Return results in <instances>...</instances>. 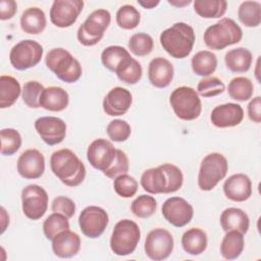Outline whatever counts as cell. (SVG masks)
<instances>
[{
    "mask_svg": "<svg viewBox=\"0 0 261 261\" xmlns=\"http://www.w3.org/2000/svg\"><path fill=\"white\" fill-rule=\"evenodd\" d=\"M50 167L54 175L67 187L80 186L86 176L85 164L67 148L53 152L50 157Z\"/></svg>",
    "mask_w": 261,
    "mask_h": 261,
    "instance_id": "obj_1",
    "label": "cell"
},
{
    "mask_svg": "<svg viewBox=\"0 0 261 261\" xmlns=\"http://www.w3.org/2000/svg\"><path fill=\"white\" fill-rule=\"evenodd\" d=\"M160 44L173 58L182 59L190 55L195 44L194 29L186 22H175L160 34Z\"/></svg>",
    "mask_w": 261,
    "mask_h": 261,
    "instance_id": "obj_2",
    "label": "cell"
},
{
    "mask_svg": "<svg viewBox=\"0 0 261 261\" xmlns=\"http://www.w3.org/2000/svg\"><path fill=\"white\" fill-rule=\"evenodd\" d=\"M242 38V29L233 19L228 17H222L216 23L208 27L203 36L205 45L212 50H222L239 43Z\"/></svg>",
    "mask_w": 261,
    "mask_h": 261,
    "instance_id": "obj_3",
    "label": "cell"
},
{
    "mask_svg": "<svg viewBox=\"0 0 261 261\" xmlns=\"http://www.w3.org/2000/svg\"><path fill=\"white\" fill-rule=\"evenodd\" d=\"M45 62L47 67L64 83H75L82 76L83 68L80 61L63 48L50 50L46 55Z\"/></svg>",
    "mask_w": 261,
    "mask_h": 261,
    "instance_id": "obj_4",
    "label": "cell"
},
{
    "mask_svg": "<svg viewBox=\"0 0 261 261\" xmlns=\"http://www.w3.org/2000/svg\"><path fill=\"white\" fill-rule=\"evenodd\" d=\"M141 239L139 225L130 219L119 220L110 238V249L117 256H127L136 250Z\"/></svg>",
    "mask_w": 261,
    "mask_h": 261,
    "instance_id": "obj_5",
    "label": "cell"
},
{
    "mask_svg": "<svg viewBox=\"0 0 261 261\" xmlns=\"http://www.w3.org/2000/svg\"><path fill=\"white\" fill-rule=\"evenodd\" d=\"M169 103L174 114L182 120H194L202 111V104L199 94L191 87L182 86L172 91Z\"/></svg>",
    "mask_w": 261,
    "mask_h": 261,
    "instance_id": "obj_6",
    "label": "cell"
},
{
    "mask_svg": "<svg viewBox=\"0 0 261 261\" xmlns=\"http://www.w3.org/2000/svg\"><path fill=\"white\" fill-rule=\"evenodd\" d=\"M227 170V159L221 153L214 152L206 155L201 161L198 173V186L200 190H213L225 177Z\"/></svg>",
    "mask_w": 261,
    "mask_h": 261,
    "instance_id": "obj_7",
    "label": "cell"
},
{
    "mask_svg": "<svg viewBox=\"0 0 261 261\" xmlns=\"http://www.w3.org/2000/svg\"><path fill=\"white\" fill-rule=\"evenodd\" d=\"M111 15L108 10L103 8L94 10L77 30L76 36L79 42L84 46L98 44L109 27Z\"/></svg>",
    "mask_w": 261,
    "mask_h": 261,
    "instance_id": "obj_8",
    "label": "cell"
},
{
    "mask_svg": "<svg viewBox=\"0 0 261 261\" xmlns=\"http://www.w3.org/2000/svg\"><path fill=\"white\" fill-rule=\"evenodd\" d=\"M44 49L34 40H22L15 44L9 53V60L13 68L25 70L36 66L42 59Z\"/></svg>",
    "mask_w": 261,
    "mask_h": 261,
    "instance_id": "obj_9",
    "label": "cell"
},
{
    "mask_svg": "<svg viewBox=\"0 0 261 261\" xmlns=\"http://www.w3.org/2000/svg\"><path fill=\"white\" fill-rule=\"evenodd\" d=\"M48 201L47 192L39 185H29L21 191L22 212L32 220H38L44 216L48 208Z\"/></svg>",
    "mask_w": 261,
    "mask_h": 261,
    "instance_id": "obj_10",
    "label": "cell"
},
{
    "mask_svg": "<svg viewBox=\"0 0 261 261\" xmlns=\"http://www.w3.org/2000/svg\"><path fill=\"white\" fill-rule=\"evenodd\" d=\"M174 241L172 234L165 228H155L146 237L144 250L146 255L155 261H161L170 256L173 251Z\"/></svg>",
    "mask_w": 261,
    "mask_h": 261,
    "instance_id": "obj_11",
    "label": "cell"
},
{
    "mask_svg": "<svg viewBox=\"0 0 261 261\" xmlns=\"http://www.w3.org/2000/svg\"><path fill=\"white\" fill-rule=\"evenodd\" d=\"M109 217L107 212L98 206H88L79 216V225L82 232L90 238H99L107 227Z\"/></svg>",
    "mask_w": 261,
    "mask_h": 261,
    "instance_id": "obj_12",
    "label": "cell"
},
{
    "mask_svg": "<svg viewBox=\"0 0 261 261\" xmlns=\"http://www.w3.org/2000/svg\"><path fill=\"white\" fill-rule=\"evenodd\" d=\"M84 7L81 0H55L50 8V20L58 28H69L77 19Z\"/></svg>",
    "mask_w": 261,
    "mask_h": 261,
    "instance_id": "obj_13",
    "label": "cell"
},
{
    "mask_svg": "<svg viewBox=\"0 0 261 261\" xmlns=\"http://www.w3.org/2000/svg\"><path fill=\"white\" fill-rule=\"evenodd\" d=\"M162 215L175 227H182L190 223L194 216L192 205L180 197H171L162 204Z\"/></svg>",
    "mask_w": 261,
    "mask_h": 261,
    "instance_id": "obj_14",
    "label": "cell"
},
{
    "mask_svg": "<svg viewBox=\"0 0 261 261\" xmlns=\"http://www.w3.org/2000/svg\"><path fill=\"white\" fill-rule=\"evenodd\" d=\"M35 128L49 146L60 144L66 136V123L56 116H43L35 121Z\"/></svg>",
    "mask_w": 261,
    "mask_h": 261,
    "instance_id": "obj_15",
    "label": "cell"
},
{
    "mask_svg": "<svg viewBox=\"0 0 261 261\" xmlns=\"http://www.w3.org/2000/svg\"><path fill=\"white\" fill-rule=\"evenodd\" d=\"M116 156V149L106 139H96L88 147L87 159L90 164L102 172L113 162Z\"/></svg>",
    "mask_w": 261,
    "mask_h": 261,
    "instance_id": "obj_16",
    "label": "cell"
},
{
    "mask_svg": "<svg viewBox=\"0 0 261 261\" xmlns=\"http://www.w3.org/2000/svg\"><path fill=\"white\" fill-rule=\"evenodd\" d=\"M16 167L19 175L23 178H39L45 171L44 155L37 149H28L18 157Z\"/></svg>",
    "mask_w": 261,
    "mask_h": 261,
    "instance_id": "obj_17",
    "label": "cell"
},
{
    "mask_svg": "<svg viewBox=\"0 0 261 261\" xmlns=\"http://www.w3.org/2000/svg\"><path fill=\"white\" fill-rule=\"evenodd\" d=\"M244 118V110L240 104L225 103L214 107L210 120L216 127H232L239 125Z\"/></svg>",
    "mask_w": 261,
    "mask_h": 261,
    "instance_id": "obj_18",
    "label": "cell"
},
{
    "mask_svg": "<svg viewBox=\"0 0 261 261\" xmlns=\"http://www.w3.org/2000/svg\"><path fill=\"white\" fill-rule=\"evenodd\" d=\"M133 102V97L127 89L115 87L103 99V110L109 116H119L127 112Z\"/></svg>",
    "mask_w": 261,
    "mask_h": 261,
    "instance_id": "obj_19",
    "label": "cell"
},
{
    "mask_svg": "<svg viewBox=\"0 0 261 261\" xmlns=\"http://www.w3.org/2000/svg\"><path fill=\"white\" fill-rule=\"evenodd\" d=\"M223 192L227 199L233 202L247 201L252 195V181L244 173H236L225 179Z\"/></svg>",
    "mask_w": 261,
    "mask_h": 261,
    "instance_id": "obj_20",
    "label": "cell"
},
{
    "mask_svg": "<svg viewBox=\"0 0 261 261\" xmlns=\"http://www.w3.org/2000/svg\"><path fill=\"white\" fill-rule=\"evenodd\" d=\"M174 75L173 65L163 57L153 58L148 66V79L152 86L158 89L166 88L170 85Z\"/></svg>",
    "mask_w": 261,
    "mask_h": 261,
    "instance_id": "obj_21",
    "label": "cell"
},
{
    "mask_svg": "<svg viewBox=\"0 0 261 261\" xmlns=\"http://www.w3.org/2000/svg\"><path fill=\"white\" fill-rule=\"evenodd\" d=\"M80 249L81 238L69 229L59 232L52 240L53 253L59 258H71L79 253Z\"/></svg>",
    "mask_w": 261,
    "mask_h": 261,
    "instance_id": "obj_22",
    "label": "cell"
},
{
    "mask_svg": "<svg viewBox=\"0 0 261 261\" xmlns=\"http://www.w3.org/2000/svg\"><path fill=\"white\" fill-rule=\"evenodd\" d=\"M141 186L149 194H168V179L161 165L146 169L141 176Z\"/></svg>",
    "mask_w": 261,
    "mask_h": 261,
    "instance_id": "obj_23",
    "label": "cell"
},
{
    "mask_svg": "<svg viewBox=\"0 0 261 261\" xmlns=\"http://www.w3.org/2000/svg\"><path fill=\"white\" fill-rule=\"evenodd\" d=\"M220 224L224 231L238 230L245 234L249 229L250 219L248 214L242 209L229 207L222 211L220 215Z\"/></svg>",
    "mask_w": 261,
    "mask_h": 261,
    "instance_id": "obj_24",
    "label": "cell"
},
{
    "mask_svg": "<svg viewBox=\"0 0 261 261\" xmlns=\"http://www.w3.org/2000/svg\"><path fill=\"white\" fill-rule=\"evenodd\" d=\"M69 102L68 93L61 87H48L45 88L41 98L40 106L46 110L59 112L64 110Z\"/></svg>",
    "mask_w": 261,
    "mask_h": 261,
    "instance_id": "obj_25",
    "label": "cell"
},
{
    "mask_svg": "<svg viewBox=\"0 0 261 261\" xmlns=\"http://www.w3.org/2000/svg\"><path fill=\"white\" fill-rule=\"evenodd\" d=\"M133 57L129 52L121 46H108L101 53L102 64L110 71H119Z\"/></svg>",
    "mask_w": 261,
    "mask_h": 261,
    "instance_id": "obj_26",
    "label": "cell"
},
{
    "mask_svg": "<svg viewBox=\"0 0 261 261\" xmlns=\"http://www.w3.org/2000/svg\"><path fill=\"white\" fill-rule=\"evenodd\" d=\"M46 24V15L39 7H30L20 16V28L24 33L30 35L41 34L45 30Z\"/></svg>",
    "mask_w": 261,
    "mask_h": 261,
    "instance_id": "obj_27",
    "label": "cell"
},
{
    "mask_svg": "<svg viewBox=\"0 0 261 261\" xmlns=\"http://www.w3.org/2000/svg\"><path fill=\"white\" fill-rule=\"evenodd\" d=\"M208 240L206 232L198 227L186 230L181 237V246L186 253L197 256L202 254L207 248Z\"/></svg>",
    "mask_w": 261,
    "mask_h": 261,
    "instance_id": "obj_28",
    "label": "cell"
},
{
    "mask_svg": "<svg viewBox=\"0 0 261 261\" xmlns=\"http://www.w3.org/2000/svg\"><path fill=\"white\" fill-rule=\"evenodd\" d=\"M224 61L226 67L237 73L246 72L250 69L253 61V56L250 50L244 47L231 49L225 53Z\"/></svg>",
    "mask_w": 261,
    "mask_h": 261,
    "instance_id": "obj_29",
    "label": "cell"
},
{
    "mask_svg": "<svg viewBox=\"0 0 261 261\" xmlns=\"http://www.w3.org/2000/svg\"><path fill=\"white\" fill-rule=\"evenodd\" d=\"M245 247L244 234L238 230H227L220 243V254L226 260L240 257Z\"/></svg>",
    "mask_w": 261,
    "mask_h": 261,
    "instance_id": "obj_30",
    "label": "cell"
},
{
    "mask_svg": "<svg viewBox=\"0 0 261 261\" xmlns=\"http://www.w3.org/2000/svg\"><path fill=\"white\" fill-rule=\"evenodd\" d=\"M21 88L18 81L11 75L0 76V108H8L12 106L19 95Z\"/></svg>",
    "mask_w": 261,
    "mask_h": 261,
    "instance_id": "obj_31",
    "label": "cell"
},
{
    "mask_svg": "<svg viewBox=\"0 0 261 261\" xmlns=\"http://www.w3.org/2000/svg\"><path fill=\"white\" fill-rule=\"evenodd\" d=\"M191 64L194 73L200 76H208L217 67V57L212 51L202 50L192 57Z\"/></svg>",
    "mask_w": 261,
    "mask_h": 261,
    "instance_id": "obj_32",
    "label": "cell"
},
{
    "mask_svg": "<svg viewBox=\"0 0 261 261\" xmlns=\"http://www.w3.org/2000/svg\"><path fill=\"white\" fill-rule=\"evenodd\" d=\"M193 4L195 12L203 18H219L227 8V2L224 0H196Z\"/></svg>",
    "mask_w": 261,
    "mask_h": 261,
    "instance_id": "obj_33",
    "label": "cell"
},
{
    "mask_svg": "<svg viewBox=\"0 0 261 261\" xmlns=\"http://www.w3.org/2000/svg\"><path fill=\"white\" fill-rule=\"evenodd\" d=\"M240 21L248 28H256L261 22V3L258 1H244L238 9Z\"/></svg>",
    "mask_w": 261,
    "mask_h": 261,
    "instance_id": "obj_34",
    "label": "cell"
},
{
    "mask_svg": "<svg viewBox=\"0 0 261 261\" xmlns=\"http://www.w3.org/2000/svg\"><path fill=\"white\" fill-rule=\"evenodd\" d=\"M227 92L231 99L245 102L252 98L254 86L250 79L246 76H237L229 82Z\"/></svg>",
    "mask_w": 261,
    "mask_h": 261,
    "instance_id": "obj_35",
    "label": "cell"
},
{
    "mask_svg": "<svg viewBox=\"0 0 261 261\" xmlns=\"http://www.w3.org/2000/svg\"><path fill=\"white\" fill-rule=\"evenodd\" d=\"M69 229V221L68 218L61 214L54 212L50 214L43 223V231L45 237L52 241L59 232Z\"/></svg>",
    "mask_w": 261,
    "mask_h": 261,
    "instance_id": "obj_36",
    "label": "cell"
},
{
    "mask_svg": "<svg viewBox=\"0 0 261 261\" xmlns=\"http://www.w3.org/2000/svg\"><path fill=\"white\" fill-rule=\"evenodd\" d=\"M141 21L139 10L129 4L122 5L116 12V23L123 30H134Z\"/></svg>",
    "mask_w": 261,
    "mask_h": 261,
    "instance_id": "obj_37",
    "label": "cell"
},
{
    "mask_svg": "<svg viewBox=\"0 0 261 261\" xmlns=\"http://www.w3.org/2000/svg\"><path fill=\"white\" fill-rule=\"evenodd\" d=\"M127 46L134 55L142 57L152 52L154 41L150 35L146 33H138L129 38Z\"/></svg>",
    "mask_w": 261,
    "mask_h": 261,
    "instance_id": "obj_38",
    "label": "cell"
},
{
    "mask_svg": "<svg viewBox=\"0 0 261 261\" xmlns=\"http://www.w3.org/2000/svg\"><path fill=\"white\" fill-rule=\"evenodd\" d=\"M1 154L5 156L13 155L21 146V136L14 128H3L0 132Z\"/></svg>",
    "mask_w": 261,
    "mask_h": 261,
    "instance_id": "obj_39",
    "label": "cell"
},
{
    "mask_svg": "<svg viewBox=\"0 0 261 261\" xmlns=\"http://www.w3.org/2000/svg\"><path fill=\"white\" fill-rule=\"evenodd\" d=\"M157 208V202L154 197L149 195H141L137 197L132 205L133 214L139 218H148L152 216Z\"/></svg>",
    "mask_w": 261,
    "mask_h": 261,
    "instance_id": "obj_40",
    "label": "cell"
},
{
    "mask_svg": "<svg viewBox=\"0 0 261 261\" xmlns=\"http://www.w3.org/2000/svg\"><path fill=\"white\" fill-rule=\"evenodd\" d=\"M44 86L37 81H29L23 85L21 97L23 103L30 108H39L40 98L44 91Z\"/></svg>",
    "mask_w": 261,
    "mask_h": 261,
    "instance_id": "obj_41",
    "label": "cell"
},
{
    "mask_svg": "<svg viewBox=\"0 0 261 261\" xmlns=\"http://www.w3.org/2000/svg\"><path fill=\"white\" fill-rule=\"evenodd\" d=\"M138 181L135 177L128 175L127 173L118 175L114 178L113 188L115 193L121 198H132L138 192Z\"/></svg>",
    "mask_w": 261,
    "mask_h": 261,
    "instance_id": "obj_42",
    "label": "cell"
},
{
    "mask_svg": "<svg viewBox=\"0 0 261 261\" xmlns=\"http://www.w3.org/2000/svg\"><path fill=\"white\" fill-rule=\"evenodd\" d=\"M142 65L135 58H132L129 62H127L119 71L116 72L117 77L127 85H135L139 83V81L142 77Z\"/></svg>",
    "mask_w": 261,
    "mask_h": 261,
    "instance_id": "obj_43",
    "label": "cell"
},
{
    "mask_svg": "<svg viewBox=\"0 0 261 261\" xmlns=\"http://www.w3.org/2000/svg\"><path fill=\"white\" fill-rule=\"evenodd\" d=\"M225 90V86L221 80L215 76L206 77L201 80L197 86V93L204 98L214 97L222 94Z\"/></svg>",
    "mask_w": 261,
    "mask_h": 261,
    "instance_id": "obj_44",
    "label": "cell"
},
{
    "mask_svg": "<svg viewBox=\"0 0 261 261\" xmlns=\"http://www.w3.org/2000/svg\"><path fill=\"white\" fill-rule=\"evenodd\" d=\"M106 133L109 137L114 142H124L126 141L132 133L130 125L128 122L122 119H114L111 120L107 127H106Z\"/></svg>",
    "mask_w": 261,
    "mask_h": 261,
    "instance_id": "obj_45",
    "label": "cell"
},
{
    "mask_svg": "<svg viewBox=\"0 0 261 261\" xmlns=\"http://www.w3.org/2000/svg\"><path fill=\"white\" fill-rule=\"evenodd\" d=\"M128 168H129V163H128V158L126 154L122 150L116 149L115 159L113 160L112 164L105 171H103V173L107 177L114 179L118 175L127 173Z\"/></svg>",
    "mask_w": 261,
    "mask_h": 261,
    "instance_id": "obj_46",
    "label": "cell"
},
{
    "mask_svg": "<svg viewBox=\"0 0 261 261\" xmlns=\"http://www.w3.org/2000/svg\"><path fill=\"white\" fill-rule=\"evenodd\" d=\"M161 167L163 168L168 179V194L178 191L184 182V175L181 170L177 166L170 163L161 164Z\"/></svg>",
    "mask_w": 261,
    "mask_h": 261,
    "instance_id": "obj_47",
    "label": "cell"
},
{
    "mask_svg": "<svg viewBox=\"0 0 261 261\" xmlns=\"http://www.w3.org/2000/svg\"><path fill=\"white\" fill-rule=\"evenodd\" d=\"M52 211L65 215L68 219L71 218L75 213L74 202L65 196H58L52 201Z\"/></svg>",
    "mask_w": 261,
    "mask_h": 261,
    "instance_id": "obj_48",
    "label": "cell"
},
{
    "mask_svg": "<svg viewBox=\"0 0 261 261\" xmlns=\"http://www.w3.org/2000/svg\"><path fill=\"white\" fill-rule=\"evenodd\" d=\"M17 11V4L13 0L0 1V19L6 20L14 16Z\"/></svg>",
    "mask_w": 261,
    "mask_h": 261,
    "instance_id": "obj_49",
    "label": "cell"
},
{
    "mask_svg": "<svg viewBox=\"0 0 261 261\" xmlns=\"http://www.w3.org/2000/svg\"><path fill=\"white\" fill-rule=\"evenodd\" d=\"M248 116L249 118L259 123L261 121V98L260 96H257L253 98L250 103L248 104Z\"/></svg>",
    "mask_w": 261,
    "mask_h": 261,
    "instance_id": "obj_50",
    "label": "cell"
},
{
    "mask_svg": "<svg viewBox=\"0 0 261 261\" xmlns=\"http://www.w3.org/2000/svg\"><path fill=\"white\" fill-rule=\"evenodd\" d=\"M138 3L145 9H152L156 7L160 3V1L159 0H139Z\"/></svg>",
    "mask_w": 261,
    "mask_h": 261,
    "instance_id": "obj_51",
    "label": "cell"
},
{
    "mask_svg": "<svg viewBox=\"0 0 261 261\" xmlns=\"http://www.w3.org/2000/svg\"><path fill=\"white\" fill-rule=\"evenodd\" d=\"M1 219H2V223H1V233H3L7 227V225L9 224V216L6 213V210L4 207H1Z\"/></svg>",
    "mask_w": 261,
    "mask_h": 261,
    "instance_id": "obj_52",
    "label": "cell"
},
{
    "mask_svg": "<svg viewBox=\"0 0 261 261\" xmlns=\"http://www.w3.org/2000/svg\"><path fill=\"white\" fill-rule=\"evenodd\" d=\"M192 1L191 0H185V1H177V0H169L168 3L171 5H174L176 7H184L186 5H189Z\"/></svg>",
    "mask_w": 261,
    "mask_h": 261,
    "instance_id": "obj_53",
    "label": "cell"
}]
</instances>
